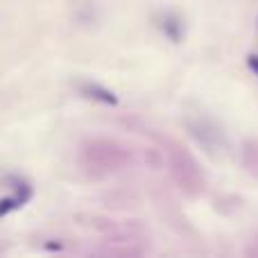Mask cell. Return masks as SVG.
Listing matches in <instances>:
<instances>
[{
    "label": "cell",
    "instance_id": "cell-1",
    "mask_svg": "<svg viewBox=\"0 0 258 258\" xmlns=\"http://www.w3.org/2000/svg\"><path fill=\"white\" fill-rule=\"evenodd\" d=\"M127 161V154L122 147H118L111 141H95L86 147V165L91 170H104L113 172Z\"/></svg>",
    "mask_w": 258,
    "mask_h": 258
},
{
    "label": "cell",
    "instance_id": "cell-2",
    "mask_svg": "<svg viewBox=\"0 0 258 258\" xmlns=\"http://www.w3.org/2000/svg\"><path fill=\"white\" fill-rule=\"evenodd\" d=\"M188 129H190L192 138H195L200 145L206 147L209 154H215V152L224 150L222 132L215 125H211V122H206V120H197V122H188Z\"/></svg>",
    "mask_w": 258,
    "mask_h": 258
},
{
    "label": "cell",
    "instance_id": "cell-3",
    "mask_svg": "<svg viewBox=\"0 0 258 258\" xmlns=\"http://www.w3.org/2000/svg\"><path fill=\"white\" fill-rule=\"evenodd\" d=\"M82 93H84L86 98L100 100V102H104V104H116L118 102V98L113 95V91L104 89V86H100V84H84L82 86Z\"/></svg>",
    "mask_w": 258,
    "mask_h": 258
},
{
    "label": "cell",
    "instance_id": "cell-4",
    "mask_svg": "<svg viewBox=\"0 0 258 258\" xmlns=\"http://www.w3.org/2000/svg\"><path fill=\"white\" fill-rule=\"evenodd\" d=\"M247 59H249V66H251V71H254L256 75H258V57H254V54H249V57H247Z\"/></svg>",
    "mask_w": 258,
    "mask_h": 258
}]
</instances>
